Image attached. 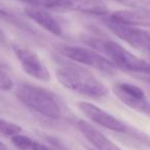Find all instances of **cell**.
Here are the masks:
<instances>
[{
	"instance_id": "15",
	"label": "cell",
	"mask_w": 150,
	"mask_h": 150,
	"mask_svg": "<svg viewBox=\"0 0 150 150\" xmlns=\"http://www.w3.org/2000/svg\"><path fill=\"white\" fill-rule=\"evenodd\" d=\"M0 17L4 18V19L8 20L9 23L11 24H15V25H17L19 28H23V29L27 30V31H30V27H28L27 24H25L23 21H22L21 19H19V18H17L15 15H13L11 11H9L8 9H6L4 6H2V5H0Z\"/></svg>"
},
{
	"instance_id": "8",
	"label": "cell",
	"mask_w": 150,
	"mask_h": 150,
	"mask_svg": "<svg viewBox=\"0 0 150 150\" xmlns=\"http://www.w3.org/2000/svg\"><path fill=\"white\" fill-rule=\"evenodd\" d=\"M79 110L91 119L93 122L101 125L103 127L110 129L115 133H120L127 135L132 129V125L120 120L111 113L103 110L102 108L88 102H79L77 104Z\"/></svg>"
},
{
	"instance_id": "19",
	"label": "cell",
	"mask_w": 150,
	"mask_h": 150,
	"mask_svg": "<svg viewBox=\"0 0 150 150\" xmlns=\"http://www.w3.org/2000/svg\"><path fill=\"white\" fill-rule=\"evenodd\" d=\"M16 1H20V2L26 3L29 5H36V3H37V0H16Z\"/></svg>"
},
{
	"instance_id": "4",
	"label": "cell",
	"mask_w": 150,
	"mask_h": 150,
	"mask_svg": "<svg viewBox=\"0 0 150 150\" xmlns=\"http://www.w3.org/2000/svg\"><path fill=\"white\" fill-rule=\"evenodd\" d=\"M58 50L62 56L78 64L97 69L104 74L113 75L116 72V66L98 50L77 45H61Z\"/></svg>"
},
{
	"instance_id": "21",
	"label": "cell",
	"mask_w": 150,
	"mask_h": 150,
	"mask_svg": "<svg viewBox=\"0 0 150 150\" xmlns=\"http://www.w3.org/2000/svg\"><path fill=\"white\" fill-rule=\"evenodd\" d=\"M147 115H148V116L150 117V111H149V112H148V114H147Z\"/></svg>"
},
{
	"instance_id": "18",
	"label": "cell",
	"mask_w": 150,
	"mask_h": 150,
	"mask_svg": "<svg viewBox=\"0 0 150 150\" xmlns=\"http://www.w3.org/2000/svg\"><path fill=\"white\" fill-rule=\"evenodd\" d=\"M7 44H8V40H7L6 35H5V33L0 28V45L7 46Z\"/></svg>"
},
{
	"instance_id": "3",
	"label": "cell",
	"mask_w": 150,
	"mask_h": 150,
	"mask_svg": "<svg viewBox=\"0 0 150 150\" xmlns=\"http://www.w3.org/2000/svg\"><path fill=\"white\" fill-rule=\"evenodd\" d=\"M17 99L28 109L50 119H61L65 107L52 91L31 83H22L16 90Z\"/></svg>"
},
{
	"instance_id": "5",
	"label": "cell",
	"mask_w": 150,
	"mask_h": 150,
	"mask_svg": "<svg viewBox=\"0 0 150 150\" xmlns=\"http://www.w3.org/2000/svg\"><path fill=\"white\" fill-rule=\"evenodd\" d=\"M36 6L58 11H79L99 17L109 15L108 6L101 0H37Z\"/></svg>"
},
{
	"instance_id": "11",
	"label": "cell",
	"mask_w": 150,
	"mask_h": 150,
	"mask_svg": "<svg viewBox=\"0 0 150 150\" xmlns=\"http://www.w3.org/2000/svg\"><path fill=\"white\" fill-rule=\"evenodd\" d=\"M25 11L26 15L44 30L54 34V36H62L63 30L61 25L47 11H45V8H39L36 5H30Z\"/></svg>"
},
{
	"instance_id": "20",
	"label": "cell",
	"mask_w": 150,
	"mask_h": 150,
	"mask_svg": "<svg viewBox=\"0 0 150 150\" xmlns=\"http://www.w3.org/2000/svg\"><path fill=\"white\" fill-rule=\"evenodd\" d=\"M7 146L5 144H3L2 142H0V149H6Z\"/></svg>"
},
{
	"instance_id": "14",
	"label": "cell",
	"mask_w": 150,
	"mask_h": 150,
	"mask_svg": "<svg viewBox=\"0 0 150 150\" xmlns=\"http://www.w3.org/2000/svg\"><path fill=\"white\" fill-rule=\"evenodd\" d=\"M22 132V127L20 125H17L11 121L0 119V134L6 137H13V136L20 134Z\"/></svg>"
},
{
	"instance_id": "2",
	"label": "cell",
	"mask_w": 150,
	"mask_h": 150,
	"mask_svg": "<svg viewBox=\"0 0 150 150\" xmlns=\"http://www.w3.org/2000/svg\"><path fill=\"white\" fill-rule=\"evenodd\" d=\"M56 74L63 86L76 94L93 99L105 98L109 94V88L99 78L76 62H60Z\"/></svg>"
},
{
	"instance_id": "12",
	"label": "cell",
	"mask_w": 150,
	"mask_h": 150,
	"mask_svg": "<svg viewBox=\"0 0 150 150\" xmlns=\"http://www.w3.org/2000/svg\"><path fill=\"white\" fill-rule=\"evenodd\" d=\"M109 19L127 25L150 27V9L134 8L131 11H115L110 15Z\"/></svg>"
},
{
	"instance_id": "17",
	"label": "cell",
	"mask_w": 150,
	"mask_h": 150,
	"mask_svg": "<svg viewBox=\"0 0 150 150\" xmlns=\"http://www.w3.org/2000/svg\"><path fill=\"white\" fill-rule=\"evenodd\" d=\"M132 8L150 9V0H114Z\"/></svg>"
},
{
	"instance_id": "1",
	"label": "cell",
	"mask_w": 150,
	"mask_h": 150,
	"mask_svg": "<svg viewBox=\"0 0 150 150\" xmlns=\"http://www.w3.org/2000/svg\"><path fill=\"white\" fill-rule=\"evenodd\" d=\"M84 41L88 46L100 52L113 64L132 76L150 83V63L129 52L114 40L88 37Z\"/></svg>"
},
{
	"instance_id": "7",
	"label": "cell",
	"mask_w": 150,
	"mask_h": 150,
	"mask_svg": "<svg viewBox=\"0 0 150 150\" xmlns=\"http://www.w3.org/2000/svg\"><path fill=\"white\" fill-rule=\"evenodd\" d=\"M11 48L23 70L28 75L42 82H46L50 79V74L47 67L44 65L36 52L27 46L19 43H13Z\"/></svg>"
},
{
	"instance_id": "9",
	"label": "cell",
	"mask_w": 150,
	"mask_h": 150,
	"mask_svg": "<svg viewBox=\"0 0 150 150\" xmlns=\"http://www.w3.org/2000/svg\"><path fill=\"white\" fill-rule=\"evenodd\" d=\"M115 96L125 105L135 111L147 115L150 111V102L144 91L129 82H116L112 86Z\"/></svg>"
},
{
	"instance_id": "6",
	"label": "cell",
	"mask_w": 150,
	"mask_h": 150,
	"mask_svg": "<svg viewBox=\"0 0 150 150\" xmlns=\"http://www.w3.org/2000/svg\"><path fill=\"white\" fill-rule=\"evenodd\" d=\"M105 24L118 38L137 50L148 52L150 56V31L140 29L136 26L118 23L111 19H107Z\"/></svg>"
},
{
	"instance_id": "10",
	"label": "cell",
	"mask_w": 150,
	"mask_h": 150,
	"mask_svg": "<svg viewBox=\"0 0 150 150\" xmlns=\"http://www.w3.org/2000/svg\"><path fill=\"white\" fill-rule=\"evenodd\" d=\"M77 129L81 133V135L90 142L94 147L97 149L102 150H114L119 149V146H117L115 143H113L110 139L106 137L103 133H101L98 129L88 123V121L83 119H78L76 122Z\"/></svg>"
},
{
	"instance_id": "16",
	"label": "cell",
	"mask_w": 150,
	"mask_h": 150,
	"mask_svg": "<svg viewBox=\"0 0 150 150\" xmlns=\"http://www.w3.org/2000/svg\"><path fill=\"white\" fill-rule=\"evenodd\" d=\"M13 88V80L9 73L0 65V91H11Z\"/></svg>"
},
{
	"instance_id": "13",
	"label": "cell",
	"mask_w": 150,
	"mask_h": 150,
	"mask_svg": "<svg viewBox=\"0 0 150 150\" xmlns=\"http://www.w3.org/2000/svg\"><path fill=\"white\" fill-rule=\"evenodd\" d=\"M11 143L19 149H32V150H37V149H47L50 148V145H45L43 143H40L35 140L31 139L30 137L25 135H22L21 133L17 134V135L11 137Z\"/></svg>"
}]
</instances>
